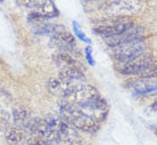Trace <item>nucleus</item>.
<instances>
[{"label":"nucleus","mask_w":157,"mask_h":145,"mask_svg":"<svg viewBox=\"0 0 157 145\" xmlns=\"http://www.w3.org/2000/svg\"><path fill=\"white\" fill-rule=\"evenodd\" d=\"M59 114L72 127L78 129L79 132H87V134H95L96 132L100 130L101 125H102L95 118L84 113L78 107L71 105L64 101H61V103L59 104Z\"/></svg>","instance_id":"nucleus-1"},{"label":"nucleus","mask_w":157,"mask_h":145,"mask_svg":"<svg viewBox=\"0 0 157 145\" xmlns=\"http://www.w3.org/2000/svg\"><path fill=\"white\" fill-rule=\"evenodd\" d=\"M144 7V0H105L100 6V10L107 16L132 17L135 14L142 12Z\"/></svg>","instance_id":"nucleus-2"},{"label":"nucleus","mask_w":157,"mask_h":145,"mask_svg":"<svg viewBox=\"0 0 157 145\" xmlns=\"http://www.w3.org/2000/svg\"><path fill=\"white\" fill-rule=\"evenodd\" d=\"M135 25L134 20L132 17H122V16H107L105 21L93 27V32L101 38H110L115 35L125 33L132 27Z\"/></svg>","instance_id":"nucleus-3"},{"label":"nucleus","mask_w":157,"mask_h":145,"mask_svg":"<svg viewBox=\"0 0 157 145\" xmlns=\"http://www.w3.org/2000/svg\"><path fill=\"white\" fill-rule=\"evenodd\" d=\"M155 61L153 53L146 52V53L139 55L138 57L122 63H115V70L117 73L125 77H142L146 70L151 65V63Z\"/></svg>","instance_id":"nucleus-4"},{"label":"nucleus","mask_w":157,"mask_h":145,"mask_svg":"<svg viewBox=\"0 0 157 145\" xmlns=\"http://www.w3.org/2000/svg\"><path fill=\"white\" fill-rule=\"evenodd\" d=\"M146 52H148V46L146 41H133L115 47L111 49L110 54L115 63H122L138 57Z\"/></svg>","instance_id":"nucleus-5"},{"label":"nucleus","mask_w":157,"mask_h":145,"mask_svg":"<svg viewBox=\"0 0 157 145\" xmlns=\"http://www.w3.org/2000/svg\"><path fill=\"white\" fill-rule=\"evenodd\" d=\"M51 47L57 49L59 52H66L72 55L74 57L80 56V50L77 47V42L75 39V35L71 34L69 31H62L56 34H53L49 39Z\"/></svg>","instance_id":"nucleus-6"},{"label":"nucleus","mask_w":157,"mask_h":145,"mask_svg":"<svg viewBox=\"0 0 157 145\" xmlns=\"http://www.w3.org/2000/svg\"><path fill=\"white\" fill-rule=\"evenodd\" d=\"M147 37V30L144 27L136 25L132 27L130 30H127L125 33L110 38H105V42L110 49L117 47L119 45L126 44V42H133V41H146Z\"/></svg>","instance_id":"nucleus-7"},{"label":"nucleus","mask_w":157,"mask_h":145,"mask_svg":"<svg viewBox=\"0 0 157 145\" xmlns=\"http://www.w3.org/2000/svg\"><path fill=\"white\" fill-rule=\"evenodd\" d=\"M16 4L20 7L31 9L33 12L41 14L48 20L59 16V9L52 0H16Z\"/></svg>","instance_id":"nucleus-8"},{"label":"nucleus","mask_w":157,"mask_h":145,"mask_svg":"<svg viewBox=\"0 0 157 145\" xmlns=\"http://www.w3.org/2000/svg\"><path fill=\"white\" fill-rule=\"evenodd\" d=\"M59 77L62 78L63 80H66V81L77 84L78 81H82V80L85 79V69H83V66L80 64L67 66V67L60 69Z\"/></svg>","instance_id":"nucleus-9"},{"label":"nucleus","mask_w":157,"mask_h":145,"mask_svg":"<svg viewBox=\"0 0 157 145\" xmlns=\"http://www.w3.org/2000/svg\"><path fill=\"white\" fill-rule=\"evenodd\" d=\"M32 114L30 111L23 107H16L13 110V121L15 127L22 129L24 132H28V129L30 127L31 121H32Z\"/></svg>","instance_id":"nucleus-10"},{"label":"nucleus","mask_w":157,"mask_h":145,"mask_svg":"<svg viewBox=\"0 0 157 145\" xmlns=\"http://www.w3.org/2000/svg\"><path fill=\"white\" fill-rule=\"evenodd\" d=\"M66 27L62 24H57V23H51V22H45L40 25L33 27V32L37 35H49L52 37L53 34H56L59 32L66 31Z\"/></svg>","instance_id":"nucleus-11"},{"label":"nucleus","mask_w":157,"mask_h":145,"mask_svg":"<svg viewBox=\"0 0 157 145\" xmlns=\"http://www.w3.org/2000/svg\"><path fill=\"white\" fill-rule=\"evenodd\" d=\"M52 61L59 69L80 64L77 61V58L74 57L72 55H70L69 53H66V52H57V53H55L52 56Z\"/></svg>","instance_id":"nucleus-12"},{"label":"nucleus","mask_w":157,"mask_h":145,"mask_svg":"<svg viewBox=\"0 0 157 145\" xmlns=\"http://www.w3.org/2000/svg\"><path fill=\"white\" fill-rule=\"evenodd\" d=\"M5 138L9 145H18L26 138V132L17 127H7L5 129Z\"/></svg>","instance_id":"nucleus-13"},{"label":"nucleus","mask_w":157,"mask_h":145,"mask_svg":"<svg viewBox=\"0 0 157 145\" xmlns=\"http://www.w3.org/2000/svg\"><path fill=\"white\" fill-rule=\"evenodd\" d=\"M28 22L30 23L32 27H37V25H40L45 22H48V18L43 16L41 14L37 13V12H33L31 10L29 15H28Z\"/></svg>","instance_id":"nucleus-14"},{"label":"nucleus","mask_w":157,"mask_h":145,"mask_svg":"<svg viewBox=\"0 0 157 145\" xmlns=\"http://www.w3.org/2000/svg\"><path fill=\"white\" fill-rule=\"evenodd\" d=\"M72 30H74V33H75V37H77L79 40H82L83 42L87 45H91V39L87 38V35L84 33L82 29H80V25H79V23L77 21H72Z\"/></svg>","instance_id":"nucleus-15"},{"label":"nucleus","mask_w":157,"mask_h":145,"mask_svg":"<svg viewBox=\"0 0 157 145\" xmlns=\"http://www.w3.org/2000/svg\"><path fill=\"white\" fill-rule=\"evenodd\" d=\"M25 140L28 145H51L45 138L37 134H28Z\"/></svg>","instance_id":"nucleus-16"},{"label":"nucleus","mask_w":157,"mask_h":145,"mask_svg":"<svg viewBox=\"0 0 157 145\" xmlns=\"http://www.w3.org/2000/svg\"><path fill=\"white\" fill-rule=\"evenodd\" d=\"M141 78H146V79H155L157 78V61H154L151 65L149 66L146 70Z\"/></svg>","instance_id":"nucleus-17"},{"label":"nucleus","mask_w":157,"mask_h":145,"mask_svg":"<svg viewBox=\"0 0 157 145\" xmlns=\"http://www.w3.org/2000/svg\"><path fill=\"white\" fill-rule=\"evenodd\" d=\"M84 56H85L86 62H87L90 65H92V66L95 65V61H94V58H93V50H92L90 45L86 46L85 49H84Z\"/></svg>","instance_id":"nucleus-18"},{"label":"nucleus","mask_w":157,"mask_h":145,"mask_svg":"<svg viewBox=\"0 0 157 145\" xmlns=\"http://www.w3.org/2000/svg\"><path fill=\"white\" fill-rule=\"evenodd\" d=\"M9 118H10V117H9V114L6 112V111H0V127L2 128L4 126L7 127Z\"/></svg>","instance_id":"nucleus-19"},{"label":"nucleus","mask_w":157,"mask_h":145,"mask_svg":"<svg viewBox=\"0 0 157 145\" xmlns=\"http://www.w3.org/2000/svg\"><path fill=\"white\" fill-rule=\"evenodd\" d=\"M149 110L153 111V112H157V98L155 100V101L150 104V106H149Z\"/></svg>","instance_id":"nucleus-20"},{"label":"nucleus","mask_w":157,"mask_h":145,"mask_svg":"<svg viewBox=\"0 0 157 145\" xmlns=\"http://www.w3.org/2000/svg\"><path fill=\"white\" fill-rule=\"evenodd\" d=\"M85 1H88V2H92V1H105V0H85Z\"/></svg>","instance_id":"nucleus-21"},{"label":"nucleus","mask_w":157,"mask_h":145,"mask_svg":"<svg viewBox=\"0 0 157 145\" xmlns=\"http://www.w3.org/2000/svg\"><path fill=\"white\" fill-rule=\"evenodd\" d=\"M2 1H4V0H0V4H1V2H2Z\"/></svg>","instance_id":"nucleus-22"},{"label":"nucleus","mask_w":157,"mask_h":145,"mask_svg":"<svg viewBox=\"0 0 157 145\" xmlns=\"http://www.w3.org/2000/svg\"><path fill=\"white\" fill-rule=\"evenodd\" d=\"M156 134H157V128H156Z\"/></svg>","instance_id":"nucleus-23"}]
</instances>
